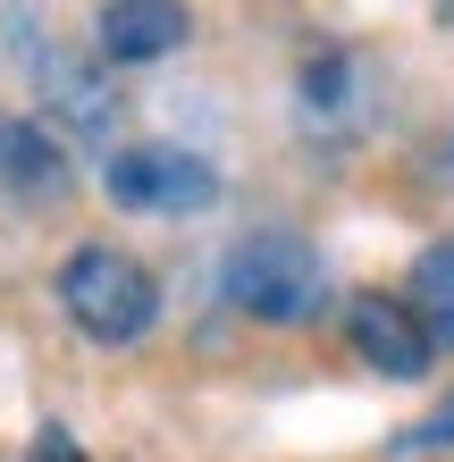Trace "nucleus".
Wrapping results in <instances>:
<instances>
[{
  "instance_id": "obj_5",
  "label": "nucleus",
  "mask_w": 454,
  "mask_h": 462,
  "mask_svg": "<svg viewBox=\"0 0 454 462\" xmlns=\"http://www.w3.org/2000/svg\"><path fill=\"white\" fill-rule=\"evenodd\" d=\"M93 34H101V51H110V60L144 68V60H169V51H185L194 17H185V0H110Z\"/></svg>"
},
{
  "instance_id": "obj_9",
  "label": "nucleus",
  "mask_w": 454,
  "mask_h": 462,
  "mask_svg": "<svg viewBox=\"0 0 454 462\" xmlns=\"http://www.w3.org/2000/svg\"><path fill=\"white\" fill-rule=\"evenodd\" d=\"M362 76H354V60H311L303 68V93H295V110H303V126H320V134H337V126H354L362 118Z\"/></svg>"
},
{
  "instance_id": "obj_7",
  "label": "nucleus",
  "mask_w": 454,
  "mask_h": 462,
  "mask_svg": "<svg viewBox=\"0 0 454 462\" xmlns=\"http://www.w3.org/2000/svg\"><path fill=\"white\" fill-rule=\"evenodd\" d=\"M0 185L9 194H34V202H51L68 185V160L34 118H0Z\"/></svg>"
},
{
  "instance_id": "obj_2",
  "label": "nucleus",
  "mask_w": 454,
  "mask_h": 462,
  "mask_svg": "<svg viewBox=\"0 0 454 462\" xmlns=\"http://www.w3.org/2000/svg\"><path fill=\"white\" fill-rule=\"evenodd\" d=\"M60 311L93 345H135L160 319V286H152V269L135 253H118V244H76V253L60 261Z\"/></svg>"
},
{
  "instance_id": "obj_12",
  "label": "nucleus",
  "mask_w": 454,
  "mask_h": 462,
  "mask_svg": "<svg viewBox=\"0 0 454 462\" xmlns=\"http://www.w3.org/2000/svg\"><path fill=\"white\" fill-rule=\"evenodd\" d=\"M438 9H446V17H454V0H438Z\"/></svg>"
},
{
  "instance_id": "obj_6",
  "label": "nucleus",
  "mask_w": 454,
  "mask_h": 462,
  "mask_svg": "<svg viewBox=\"0 0 454 462\" xmlns=\"http://www.w3.org/2000/svg\"><path fill=\"white\" fill-rule=\"evenodd\" d=\"M42 101H51V118H68V134H110L118 126L110 76L93 60H76V51H42Z\"/></svg>"
},
{
  "instance_id": "obj_4",
  "label": "nucleus",
  "mask_w": 454,
  "mask_h": 462,
  "mask_svg": "<svg viewBox=\"0 0 454 462\" xmlns=\"http://www.w3.org/2000/svg\"><path fill=\"white\" fill-rule=\"evenodd\" d=\"M345 337H354V353L379 378H421L430 370V337H421L412 303H395V294H354L345 303Z\"/></svg>"
},
{
  "instance_id": "obj_8",
  "label": "nucleus",
  "mask_w": 454,
  "mask_h": 462,
  "mask_svg": "<svg viewBox=\"0 0 454 462\" xmlns=\"http://www.w3.org/2000/svg\"><path fill=\"white\" fill-rule=\"evenodd\" d=\"M412 319L421 337H430V353H454V244H430V253L412 261Z\"/></svg>"
},
{
  "instance_id": "obj_10",
  "label": "nucleus",
  "mask_w": 454,
  "mask_h": 462,
  "mask_svg": "<svg viewBox=\"0 0 454 462\" xmlns=\"http://www.w3.org/2000/svg\"><path fill=\"white\" fill-rule=\"evenodd\" d=\"M412 446H454V395H446V403H438V412H430V420H421V429H412Z\"/></svg>"
},
{
  "instance_id": "obj_3",
  "label": "nucleus",
  "mask_w": 454,
  "mask_h": 462,
  "mask_svg": "<svg viewBox=\"0 0 454 462\" xmlns=\"http://www.w3.org/2000/svg\"><path fill=\"white\" fill-rule=\"evenodd\" d=\"M101 194L118 210H144V219H194L219 202V169L185 143H118L101 160Z\"/></svg>"
},
{
  "instance_id": "obj_11",
  "label": "nucleus",
  "mask_w": 454,
  "mask_h": 462,
  "mask_svg": "<svg viewBox=\"0 0 454 462\" xmlns=\"http://www.w3.org/2000/svg\"><path fill=\"white\" fill-rule=\"evenodd\" d=\"M34 462H85V454H76L68 438H42V454H34Z\"/></svg>"
},
{
  "instance_id": "obj_1",
  "label": "nucleus",
  "mask_w": 454,
  "mask_h": 462,
  "mask_svg": "<svg viewBox=\"0 0 454 462\" xmlns=\"http://www.w3.org/2000/svg\"><path fill=\"white\" fill-rule=\"evenodd\" d=\"M219 294L245 319H261V328H295V319L320 311V294H329V261H320V244L295 236V227H253L245 244H227Z\"/></svg>"
}]
</instances>
